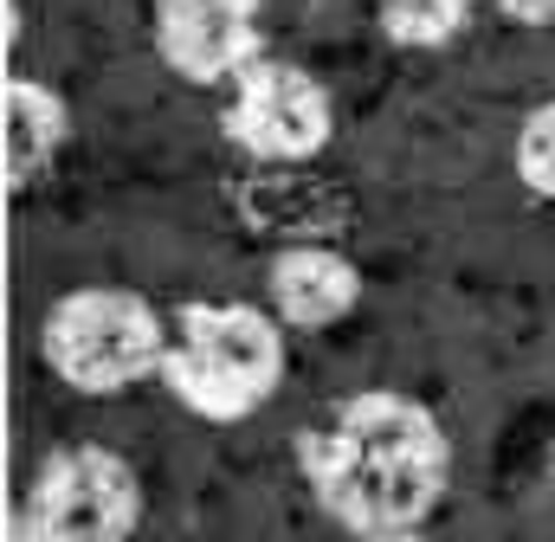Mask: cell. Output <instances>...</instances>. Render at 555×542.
Returning <instances> with one entry per match:
<instances>
[{
  "mask_svg": "<svg viewBox=\"0 0 555 542\" xmlns=\"http://www.w3.org/2000/svg\"><path fill=\"white\" fill-rule=\"evenodd\" d=\"M446 433L408 395H356L304 439L317 504L356 537L414 530L446 491Z\"/></svg>",
  "mask_w": 555,
  "mask_h": 542,
  "instance_id": "6da1fadb",
  "label": "cell"
},
{
  "mask_svg": "<svg viewBox=\"0 0 555 542\" xmlns=\"http://www.w3.org/2000/svg\"><path fill=\"white\" fill-rule=\"evenodd\" d=\"M284 375V336L253 304H188L175 317L162 382L201 420H246Z\"/></svg>",
  "mask_w": 555,
  "mask_h": 542,
  "instance_id": "7a4b0ae2",
  "label": "cell"
},
{
  "mask_svg": "<svg viewBox=\"0 0 555 542\" xmlns=\"http://www.w3.org/2000/svg\"><path fill=\"white\" fill-rule=\"evenodd\" d=\"M162 356L168 330L137 291H72L46 317V362L85 395L137 388L142 375H162Z\"/></svg>",
  "mask_w": 555,
  "mask_h": 542,
  "instance_id": "3957f363",
  "label": "cell"
},
{
  "mask_svg": "<svg viewBox=\"0 0 555 542\" xmlns=\"http://www.w3.org/2000/svg\"><path fill=\"white\" fill-rule=\"evenodd\" d=\"M137 511V472L104 446L52 452L33 478V498H26V517H33L39 542H130Z\"/></svg>",
  "mask_w": 555,
  "mask_h": 542,
  "instance_id": "277c9868",
  "label": "cell"
},
{
  "mask_svg": "<svg viewBox=\"0 0 555 542\" xmlns=\"http://www.w3.org/2000/svg\"><path fill=\"white\" fill-rule=\"evenodd\" d=\"M330 91L297 72V65H272L259 59L253 72L233 78V104H227V136L259 155V162H304L330 142Z\"/></svg>",
  "mask_w": 555,
  "mask_h": 542,
  "instance_id": "5b68a950",
  "label": "cell"
},
{
  "mask_svg": "<svg viewBox=\"0 0 555 542\" xmlns=\"http://www.w3.org/2000/svg\"><path fill=\"white\" fill-rule=\"evenodd\" d=\"M155 46L194 85L240 78L259 65V0H162Z\"/></svg>",
  "mask_w": 555,
  "mask_h": 542,
  "instance_id": "8992f818",
  "label": "cell"
},
{
  "mask_svg": "<svg viewBox=\"0 0 555 542\" xmlns=\"http://www.w3.org/2000/svg\"><path fill=\"white\" fill-rule=\"evenodd\" d=\"M356 297H362V278L330 246H291L272 259V304L284 323H304V330L336 323L356 310Z\"/></svg>",
  "mask_w": 555,
  "mask_h": 542,
  "instance_id": "52a82bcc",
  "label": "cell"
},
{
  "mask_svg": "<svg viewBox=\"0 0 555 542\" xmlns=\"http://www.w3.org/2000/svg\"><path fill=\"white\" fill-rule=\"evenodd\" d=\"M7 142H13V181L39 175V168L52 162V149L65 142V104H59L46 85L20 78V85L7 91Z\"/></svg>",
  "mask_w": 555,
  "mask_h": 542,
  "instance_id": "ba28073f",
  "label": "cell"
},
{
  "mask_svg": "<svg viewBox=\"0 0 555 542\" xmlns=\"http://www.w3.org/2000/svg\"><path fill=\"white\" fill-rule=\"evenodd\" d=\"M472 13H478V0H382V26H388V39H401V46H439V39H452Z\"/></svg>",
  "mask_w": 555,
  "mask_h": 542,
  "instance_id": "9c48e42d",
  "label": "cell"
},
{
  "mask_svg": "<svg viewBox=\"0 0 555 542\" xmlns=\"http://www.w3.org/2000/svg\"><path fill=\"white\" fill-rule=\"evenodd\" d=\"M517 168H524V181L537 188V194H550L555 201V104H543L524 136H517Z\"/></svg>",
  "mask_w": 555,
  "mask_h": 542,
  "instance_id": "30bf717a",
  "label": "cell"
},
{
  "mask_svg": "<svg viewBox=\"0 0 555 542\" xmlns=\"http://www.w3.org/2000/svg\"><path fill=\"white\" fill-rule=\"evenodd\" d=\"M504 13L524 26H555V0H504Z\"/></svg>",
  "mask_w": 555,
  "mask_h": 542,
  "instance_id": "8fae6325",
  "label": "cell"
},
{
  "mask_svg": "<svg viewBox=\"0 0 555 542\" xmlns=\"http://www.w3.org/2000/svg\"><path fill=\"white\" fill-rule=\"evenodd\" d=\"M7 542H39V530H33V517H26V511L13 517V530H7Z\"/></svg>",
  "mask_w": 555,
  "mask_h": 542,
  "instance_id": "7c38bea8",
  "label": "cell"
},
{
  "mask_svg": "<svg viewBox=\"0 0 555 542\" xmlns=\"http://www.w3.org/2000/svg\"><path fill=\"white\" fill-rule=\"evenodd\" d=\"M362 542H420L414 530H388V537H362Z\"/></svg>",
  "mask_w": 555,
  "mask_h": 542,
  "instance_id": "4fadbf2b",
  "label": "cell"
}]
</instances>
